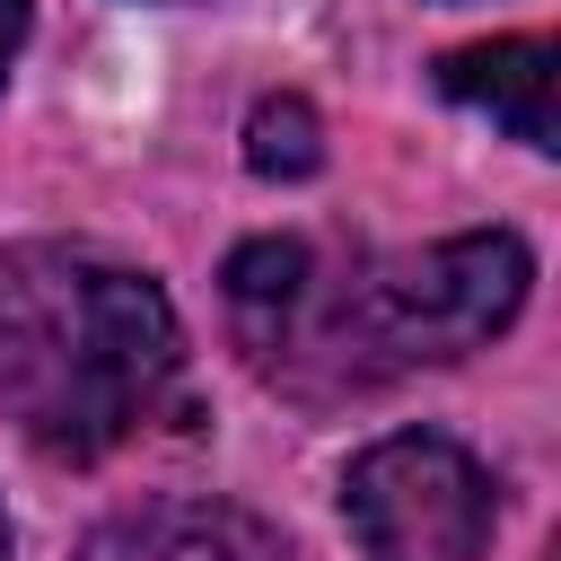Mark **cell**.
I'll return each mask as SVG.
<instances>
[{"label":"cell","mask_w":561,"mask_h":561,"mask_svg":"<svg viewBox=\"0 0 561 561\" xmlns=\"http://www.w3.org/2000/svg\"><path fill=\"white\" fill-rule=\"evenodd\" d=\"M175 377L184 324L140 263L70 237L0 245V421L26 447L96 465L158 421Z\"/></svg>","instance_id":"obj_1"},{"label":"cell","mask_w":561,"mask_h":561,"mask_svg":"<svg viewBox=\"0 0 561 561\" xmlns=\"http://www.w3.org/2000/svg\"><path fill=\"white\" fill-rule=\"evenodd\" d=\"M526 289H535V254L508 228H465L421 254H377V263H351L342 280L324 272L316 368L324 386H377L394 368L465 359L517 324Z\"/></svg>","instance_id":"obj_2"},{"label":"cell","mask_w":561,"mask_h":561,"mask_svg":"<svg viewBox=\"0 0 561 561\" xmlns=\"http://www.w3.org/2000/svg\"><path fill=\"white\" fill-rule=\"evenodd\" d=\"M342 517L368 561H473L491 543V473L447 430H394L351 456Z\"/></svg>","instance_id":"obj_3"},{"label":"cell","mask_w":561,"mask_h":561,"mask_svg":"<svg viewBox=\"0 0 561 561\" xmlns=\"http://www.w3.org/2000/svg\"><path fill=\"white\" fill-rule=\"evenodd\" d=\"M219 280H228V324H237V342H245L254 377L298 386V394H307L316 280H324L316 245H307V237H245V245L228 254V272H219Z\"/></svg>","instance_id":"obj_4"},{"label":"cell","mask_w":561,"mask_h":561,"mask_svg":"<svg viewBox=\"0 0 561 561\" xmlns=\"http://www.w3.org/2000/svg\"><path fill=\"white\" fill-rule=\"evenodd\" d=\"M88 561H289V552L237 500H140L88 535Z\"/></svg>","instance_id":"obj_5"},{"label":"cell","mask_w":561,"mask_h":561,"mask_svg":"<svg viewBox=\"0 0 561 561\" xmlns=\"http://www.w3.org/2000/svg\"><path fill=\"white\" fill-rule=\"evenodd\" d=\"M438 88L473 114H491L508 140L526 149H561L552 131V44L543 35H491V44H456L438 61Z\"/></svg>","instance_id":"obj_6"},{"label":"cell","mask_w":561,"mask_h":561,"mask_svg":"<svg viewBox=\"0 0 561 561\" xmlns=\"http://www.w3.org/2000/svg\"><path fill=\"white\" fill-rule=\"evenodd\" d=\"M245 167L263 175V184H307L316 167H324V123H316V105L307 96H263L254 114H245Z\"/></svg>","instance_id":"obj_7"},{"label":"cell","mask_w":561,"mask_h":561,"mask_svg":"<svg viewBox=\"0 0 561 561\" xmlns=\"http://www.w3.org/2000/svg\"><path fill=\"white\" fill-rule=\"evenodd\" d=\"M26 26H35V0H0V88H9L18 53H26Z\"/></svg>","instance_id":"obj_8"},{"label":"cell","mask_w":561,"mask_h":561,"mask_svg":"<svg viewBox=\"0 0 561 561\" xmlns=\"http://www.w3.org/2000/svg\"><path fill=\"white\" fill-rule=\"evenodd\" d=\"M9 543H18V535H9V508H0V561H9Z\"/></svg>","instance_id":"obj_9"}]
</instances>
